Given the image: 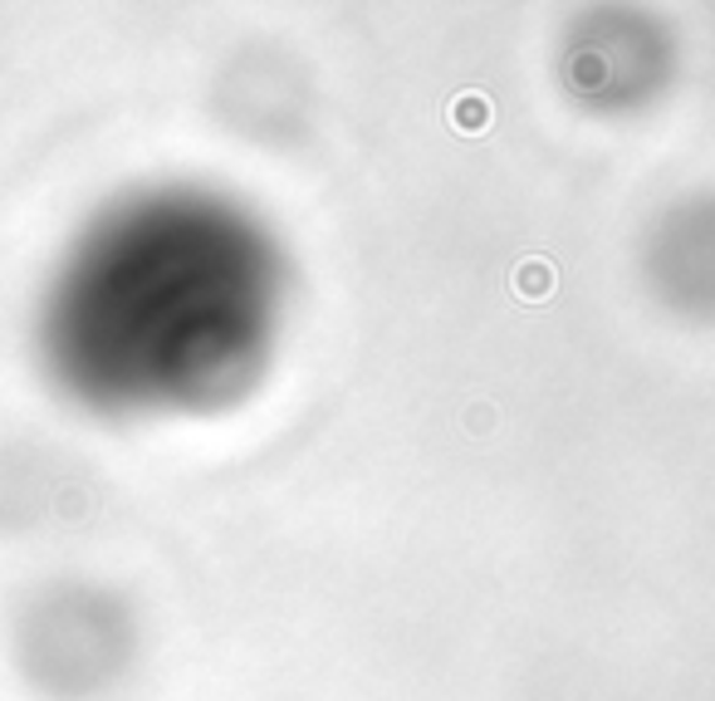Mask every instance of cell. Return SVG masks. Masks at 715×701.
Masks as SVG:
<instances>
[{
  "instance_id": "cell-1",
  "label": "cell",
  "mask_w": 715,
  "mask_h": 701,
  "mask_svg": "<svg viewBox=\"0 0 715 701\" xmlns=\"http://www.w3.org/2000/svg\"><path fill=\"white\" fill-rule=\"evenodd\" d=\"M451 123H456L460 133L485 128V123H490V103L480 99V94H460V99H456V109H451Z\"/></svg>"
},
{
  "instance_id": "cell-2",
  "label": "cell",
  "mask_w": 715,
  "mask_h": 701,
  "mask_svg": "<svg viewBox=\"0 0 715 701\" xmlns=\"http://www.w3.org/2000/svg\"><path fill=\"white\" fill-rule=\"evenodd\" d=\"M525 285H529V295H539V285H544V270H539V266H529V275H525Z\"/></svg>"
}]
</instances>
